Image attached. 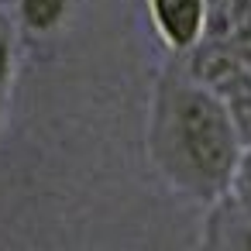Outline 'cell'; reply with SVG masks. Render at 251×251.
I'll return each mask as SVG.
<instances>
[{"label":"cell","instance_id":"6da1fadb","mask_svg":"<svg viewBox=\"0 0 251 251\" xmlns=\"http://www.w3.org/2000/svg\"><path fill=\"white\" fill-rule=\"evenodd\" d=\"M145 148L155 176L176 196L206 206L227 193L244 138L217 90L189 69L169 66L151 86Z\"/></svg>","mask_w":251,"mask_h":251},{"label":"cell","instance_id":"7a4b0ae2","mask_svg":"<svg viewBox=\"0 0 251 251\" xmlns=\"http://www.w3.org/2000/svg\"><path fill=\"white\" fill-rule=\"evenodd\" d=\"M155 38L172 55H189L206 42V0H145Z\"/></svg>","mask_w":251,"mask_h":251},{"label":"cell","instance_id":"3957f363","mask_svg":"<svg viewBox=\"0 0 251 251\" xmlns=\"http://www.w3.org/2000/svg\"><path fill=\"white\" fill-rule=\"evenodd\" d=\"M203 248H230V251H251V210L234 200L230 193H220L213 203H206V220L200 234Z\"/></svg>","mask_w":251,"mask_h":251},{"label":"cell","instance_id":"277c9868","mask_svg":"<svg viewBox=\"0 0 251 251\" xmlns=\"http://www.w3.org/2000/svg\"><path fill=\"white\" fill-rule=\"evenodd\" d=\"M69 11H73V0H14V21L21 35H31V38H49L62 31V25L69 21Z\"/></svg>","mask_w":251,"mask_h":251},{"label":"cell","instance_id":"5b68a950","mask_svg":"<svg viewBox=\"0 0 251 251\" xmlns=\"http://www.w3.org/2000/svg\"><path fill=\"white\" fill-rule=\"evenodd\" d=\"M18 45H21V28L14 14L0 4V97H7L18 79Z\"/></svg>","mask_w":251,"mask_h":251},{"label":"cell","instance_id":"8992f818","mask_svg":"<svg viewBox=\"0 0 251 251\" xmlns=\"http://www.w3.org/2000/svg\"><path fill=\"white\" fill-rule=\"evenodd\" d=\"M227 193H230L234 200H241V203L251 210V145H244V151H241V158H237V165H234V176H230Z\"/></svg>","mask_w":251,"mask_h":251},{"label":"cell","instance_id":"52a82bcc","mask_svg":"<svg viewBox=\"0 0 251 251\" xmlns=\"http://www.w3.org/2000/svg\"><path fill=\"white\" fill-rule=\"evenodd\" d=\"M7 124V97H0V131H4Z\"/></svg>","mask_w":251,"mask_h":251}]
</instances>
